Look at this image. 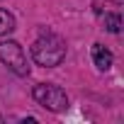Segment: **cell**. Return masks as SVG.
Instances as JSON below:
<instances>
[{"label": "cell", "mask_w": 124, "mask_h": 124, "mask_svg": "<svg viewBox=\"0 0 124 124\" xmlns=\"http://www.w3.org/2000/svg\"><path fill=\"white\" fill-rule=\"evenodd\" d=\"M32 58L37 61L39 66L54 68V66H58L61 61L66 58V44L61 41L58 37H54V34L39 37V39L32 44Z\"/></svg>", "instance_id": "obj_1"}, {"label": "cell", "mask_w": 124, "mask_h": 124, "mask_svg": "<svg viewBox=\"0 0 124 124\" xmlns=\"http://www.w3.org/2000/svg\"><path fill=\"white\" fill-rule=\"evenodd\" d=\"M0 61L17 76H29V63H27V56H24V49L8 39V41H0Z\"/></svg>", "instance_id": "obj_2"}, {"label": "cell", "mask_w": 124, "mask_h": 124, "mask_svg": "<svg viewBox=\"0 0 124 124\" xmlns=\"http://www.w3.org/2000/svg\"><path fill=\"white\" fill-rule=\"evenodd\" d=\"M34 100L41 107L51 109V112H63L68 107V95L61 90L58 85H44V83L37 85L34 88Z\"/></svg>", "instance_id": "obj_3"}, {"label": "cell", "mask_w": 124, "mask_h": 124, "mask_svg": "<svg viewBox=\"0 0 124 124\" xmlns=\"http://www.w3.org/2000/svg\"><path fill=\"white\" fill-rule=\"evenodd\" d=\"M93 58H95V66L100 68V71H109V66H112V54L102 46V44H93Z\"/></svg>", "instance_id": "obj_4"}, {"label": "cell", "mask_w": 124, "mask_h": 124, "mask_svg": "<svg viewBox=\"0 0 124 124\" xmlns=\"http://www.w3.org/2000/svg\"><path fill=\"white\" fill-rule=\"evenodd\" d=\"M15 29V17L8 12V10H0V37L3 34H10Z\"/></svg>", "instance_id": "obj_5"}, {"label": "cell", "mask_w": 124, "mask_h": 124, "mask_svg": "<svg viewBox=\"0 0 124 124\" xmlns=\"http://www.w3.org/2000/svg\"><path fill=\"white\" fill-rule=\"evenodd\" d=\"M105 24H107V29H109L112 34H117V32L122 29V27H119V24H122V22H119V15H107V17H105Z\"/></svg>", "instance_id": "obj_6"}]
</instances>
